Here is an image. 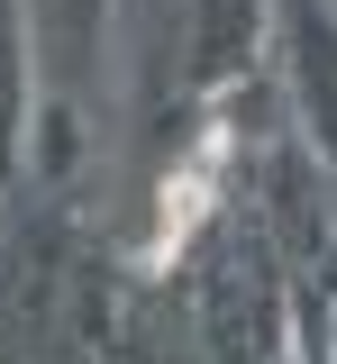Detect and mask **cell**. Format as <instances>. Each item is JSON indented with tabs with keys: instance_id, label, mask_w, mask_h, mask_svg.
Returning a JSON list of instances; mask_svg holds the SVG:
<instances>
[{
	"instance_id": "1",
	"label": "cell",
	"mask_w": 337,
	"mask_h": 364,
	"mask_svg": "<svg viewBox=\"0 0 337 364\" xmlns=\"http://www.w3.org/2000/svg\"><path fill=\"white\" fill-rule=\"evenodd\" d=\"M219 173H228V119H210V128H200V146H192V164H173V173H164V191H155V237L137 246L146 273H164L173 255H183V237L210 219Z\"/></svg>"
}]
</instances>
